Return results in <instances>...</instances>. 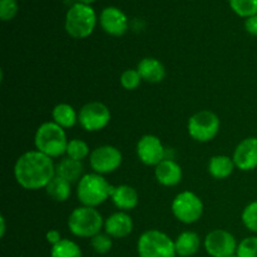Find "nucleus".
Instances as JSON below:
<instances>
[{
  "mask_svg": "<svg viewBox=\"0 0 257 257\" xmlns=\"http://www.w3.org/2000/svg\"><path fill=\"white\" fill-rule=\"evenodd\" d=\"M55 176V163L53 158L39 151L23 153L14 165V178L18 185L28 191L42 190Z\"/></svg>",
  "mask_w": 257,
  "mask_h": 257,
  "instance_id": "f257e3e1",
  "label": "nucleus"
},
{
  "mask_svg": "<svg viewBox=\"0 0 257 257\" xmlns=\"http://www.w3.org/2000/svg\"><path fill=\"white\" fill-rule=\"evenodd\" d=\"M68 142L69 140H68L64 128L58 125L53 120L42 123L35 131V150L53 160L65 156Z\"/></svg>",
  "mask_w": 257,
  "mask_h": 257,
  "instance_id": "f03ea898",
  "label": "nucleus"
},
{
  "mask_svg": "<svg viewBox=\"0 0 257 257\" xmlns=\"http://www.w3.org/2000/svg\"><path fill=\"white\" fill-rule=\"evenodd\" d=\"M113 186L105 180L104 176L95 172L85 173L77 183V198L82 206L97 208L107 202L112 196Z\"/></svg>",
  "mask_w": 257,
  "mask_h": 257,
  "instance_id": "7ed1b4c3",
  "label": "nucleus"
},
{
  "mask_svg": "<svg viewBox=\"0 0 257 257\" xmlns=\"http://www.w3.org/2000/svg\"><path fill=\"white\" fill-rule=\"evenodd\" d=\"M67 225L75 237L92 238L104 227V218L97 208L79 206L70 212Z\"/></svg>",
  "mask_w": 257,
  "mask_h": 257,
  "instance_id": "20e7f679",
  "label": "nucleus"
},
{
  "mask_svg": "<svg viewBox=\"0 0 257 257\" xmlns=\"http://www.w3.org/2000/svg\"><path fill=\"white\" fill-rule=\"evenodd\" d=\"M97 25V14L90 5L75 3L65 14L64 28L68 35L74 39H85Z\"/></svg>",
  "mask_w": 257,
  "mask_h": 257,
  "instance_id": "39448f33",
  "label": "nucleus"
},
{
  "mask_svg": "<svg viewBox=\"0 0 257 257\" xmlns=\"http://www.w3.org/2000/svg\"><path fill=\"white\" fill-rule=\"evenodd\" d=\"M138 257H176L175 241L161 230H147L137 241Z\"/></svg>",
  "mask_w": 257,
  "mask_h": 257,
  "instance_id": "423d86ee",
  "label": "nucleus"
},
{
  "mask_svg": "<svg viewBox=\"0 0 257 257\" xmlns=\"http://www.w3.org/2000/svg\"><path fill=\"white\" fill-rule=\"evenodd\" d=\"M171 211L177 221L185 225H193L201 220L205 211L200 196L192 191H182L177 193L171 203Z\"/></svg>",
  "mask_w": 257,
  "mask_h": 257,
  "instance_id": "0eeeda50",
  "label": "nucleus"
},
{
  "mask_svg": "<svg viewBox=\"0 0 257 257\" xmlns=\"http://www.w3.org/2000/svg\"><path fill=\"white\" fill-rule=\"evenodd\" d=\"M221 128V120L212 110L203 109L195 113L187 122V132L193 141L207 143L215 140Z\"/></svg>",
  "mask_w": 257,
  "mask_h": 257,
  "instance_id": "6e6552de",
  "label": "nucleus"
},
{
  "mask_svg": "<svg viewBox=\"0 0 257 257\" xmlns=\"http://www.w3.org/2000/svg\"><path fill=\"white\" fill-rule=\"evenodd\" d=\"M110 110L104 103H85L78 112V123L87 132H99L110 122Z\"/></svg>",
  "mask_w": 257,
  "mask_h": 257,
  "instance_id": "1a4fd4ad",
  "label": "nucleus"
},
{
  "mask_svg": "<svg viewBox=\"0 0 257 257\" xmlns=\"http://www.w3.org/2000/svg\"><path fill=\"white\" fill-rule=\"evenodd\" d=\"M89 166L93 172L98 175H110L120 167L123 155L117 147L110 145L99 146L90 152Z\"/></svg>",
  "mask_w": 257,
  "mask_h": 257,
  "instance_id": "9d476101",
  "label": "nucleus"
},
{
  "mask_svg": "<svg viewBox=\"0 0 257 257\" xmlns=\"http://www.w3.org/2000/svg\"><path fill=\"white\" fill-rule=\"evenodd\" d=\"M203 246L211 257H230L236 255L238 242L230 231L216 228L206 235Z\"/></svg>",
  "mask_w": 257,
  "mask_h": 257,
  "instance_id": "9b49d317",
  "label": "nucleus"
},
{
  "mask_svg": "<svg viewBox=\"0 0 257 257\" xmlns=\"http://www.w3.org/2000/svg\"><path fill=\"white\" fill-rule=\"evenodd\" d=\"M136 153L141 163L148 167H156L167 158V151L162 141L155 135H145L138 140Z\"/></svg>",
  "mask_w": 257,
  "mask_h": 257,
  "instance_id": "f8f14e48",
  "label": "nucleus"
},
{
  "mask_svg": "<svg viewBox=\"0 0 257 257\" xmlns=\"http://www.w3.org/2000/svg\"><path fill=\"white\" fill-rule=\"evenodd\" d=\"M232 160L237 170L250 172L257 168V137H247L241 141L233 151Z\"/></svg>",
  "mask_w": 257,
  "mask_h": 257,
  "instance_id": "ddd939ff",
  "label": "nucleus"
},
{
  "mask_svg": "<svg viewBox=\"0 0 257 257\" xmlns=\"http://www.w3.org/2000/svg\"><path fill=\"white\" fill-rule=\"evenodd\" d=\"M102 29L112 37H122L128 30V18L124 12L115 7H107L102 10L99 17Z\"/></svg>",
  "mask_w": 257,
  "mask_h": 257,
  "instance_id": "4468645a",
  "label": "nucleus"
},
{
  "mask_svg": "<svg viewBox=\"0 0 257 257\" xmlns=\"http://www.w3.org/2000/svg\"><path fill=\"white\" fill-rule=\"evenodd\" d=\"M133 220L124 211H117L104 220V232L112 238H124L133 231Z\"/></svg>",
  "mask_w": 257,
  "mask_h": 257,
  "instance_id": "2eb2a0df",
  "label": "nucleus"
},
{
  "mask_svg": "<svg viewBox=\"0 0 257 257\" xmlns=\"http://www.w3.org/2000/svg\"><path fill=\"white\" fill-rule=\"evenodd\" d=\"M155 177L161 186L175 187L182 181V167L173 158H166L155 167Z\"/></svg>",
  "mask_w": 257,
  "mask_h": 257,
  "instance_id": "dca6fc26",
  "label": "nucleus"
},
{
  "mask_svg": "<svg viewBox=\"0 0 257 257\" xmlns=\"http://www.w3.org/2000/svg\"><path fill=\"white\" fill-rule=\"evenodd\" d=\"M110 200L118 210L128 212L137 207L140 202V196H138L137 190L132 186L119 185L113 187Z\"/></svg>",
  "mask_w": 257,
  "mask_h": 257,
  "instance_id": "f3484780",
  "label": "nucleus"
},
{
  "mask_svg": "<svg viewBox=\"0 0 257 257\" xmlns=\"http://www.w3.org/2000/svg\"><path fill=\"white\" fill-rule=\"evenodd\" d=\"M136 69L140 73L141 78L143 82L156 84L161 83L166 78V68L161 60L157 58L147 57L141 59V62L137 64Z\"/></svg>",
  "mask_w": 257,
  "mask_h": 257,
  "instance_id": "a211bd4d",
  "label": "nucleus"
},
{
  "mask_svg": "<svg viewBox=\"0 0 257 257\" xmlns=\"http://www.w3.org/2000/svg\"><path fill=\"white\" fill-rule=\"evenodd\" d=\"M55 175L64 178L68 182L78 183L80 178L85 175L84 165L82 161L73 160L69 157H62L58 163H55Z\"/></svg>",
  "mask_w": 257,
  "mask_h": 257,
  "instance_id": "6ab92c4d",
  "label": "nucleus"
},
{
  "mask_svg": "<svg viewBox=\"0 0 257 257\" xmlns=\"http://www.w3.org/2000/svg\"><path fill=\"white\" fill-rule=\"evenodd\" d=\"M176 253L180 257H191L198 252L201 247V238L193 231H183L175 240Z\"/></svg>",
  "mask_w": 257,
  "mask_h": 257,
  "instance_id": "aec40b11",
  "label": "nucleus"
},
{
  "mask_svg": "<svg viewBox=\"0 0 257 257\" xmlns=\"http://www.w3.org/2000/svg\"><path fill=\"white\" fill-rule=\"evenodd\" d=\"M236 166L232 157L226 155H216L208 161V173L216 180H226L235 171Z\"/></svg>",
  "mask_w": 257,
  "mask_h": 257,
  "instance_id": "412c9836",
  "label": "nucleus"
},
{
  "mask_svg": "<svg viewBox=\"0 0 257 257\" xmlns=\"http://www.w3.org/2000/svg\"><path fill=\"white\" fill-rule=\"evenodd\" d=\"M52 119L64 130H69L78 123V112L68 103H59L53 108Z\"/></svg>",
  "mask_w": 257,
  "mask_h": 257,
  "instance_id": "4be33fe9",
  "label": "nucleus"
},
{
  "mask_svg": "<svg viewBox=\"0 0 257 257\" xmlns=\"http://www.w3.org/2000/svg\"><path fill=\"white\" fill-rule=\"evenodd\" d=\"M45 192L55 202H65L72 195V183L55 175L45 187Z\"/></svg>",
  "mask_w": 257,
  "mask_h": 257,
  "instance_id": "5701e85b",
  "label": "nucleus"
},
{
  "mask_svg": "<svg viewBox=\"0 0 257 257\" xmlns=\"http://www.w3.org/2000/svg\"><path fill=\"white\" fill-rule=\"evenodd\" d=\"M50 257H83L80 246L69 238H62L50 248Z\"/></svg>",
  "mask_w": 257,
  "mask_h": 257,
  "instance_id": "b1692460",
  "label": "nucleus"
},
{
  "mask_svg": "<svg viewBox=\"0 0 257 257\" xmlns=\"http://www.w3.org/2000/svg\"><path fill=\"white\" fill-rule=\"evenodd\" d=\"M90 152L92 151H90L87 142H84L83 140H79V138H73V140H69V142H68L65 156L69 158H73V160L82 161L83 162V160L89 158Z\"/></svg>",
  "mask_w": 257,
  "mask_h": 257,
  "instance_id": "393cba45",
  "label": "nucleus"
},
{
  "mask_svg": "<svg viewBox=\"0 0 257 257\" xmlns=\"http://www.w3.org/2000/svg\"><path fill=\"white\" fill-rule=\"evenodd\" d=\"M228 4L235 14L245 19L257 14V0H228Z\"/></svg>",
  "mask_w": 257,
  "mask_h": 257,
  "instance_id": "a878e982",
  "label": "nucleus"
},
{
  "mask_svg": "<svg viewBox=\"0 0 257 257\" xmlns=\"http://www.w3.org/2000/svg\"><path fill=\"white\" fill-rule=\"evenodd\" d=\"M241 221L250 232L257 235V200L248 203L241 213Z\"/></svg>",
  "mask_w": 257,
  "mask_h": 257,
  "instance_id": "bb28decb",
  "label": "nucleus"
},
{
  "mask_svg": "<svg viewBox=\"0 0 257 257\" xmlns=\"http://www.w3.org/2000/svg\"><path fill=\"white\" fill-rule=\"evenodd\" d=\"M90 246L99 255H105L113 246V238L105 232H99L90 238Z\"/></svg>",
  "mask_w": 257,
  "mask_h": 257,
  "instance_id": "cd10ccee",
  "label": "nucleus"
},
{
  "mask_svg": "<svg viewBox=\"0 0 257 257\" xmlns=\"http://www.w3.org/2000/svg\"><path fill=\"white\" fill-rule=\"evenodd\" d=\"M119 82L125 90H136L141 85L142 78L137 69H125L120 74Z\"/></svg>",
  "mask_w": 257,
  "mask_h": 257,
  "instance_id": "c85d7f7f",
  "label": "nucleus"
},
{
  "mask_svg": "<svg viewBox=\"0 0 257 257\" xmlns=\"http://www.w3.org/2000/svg\"><path fill=\"white\" fill-rule=\"evenodd\" d=\"M237 257H257V236H250L238 242Z\"/></svg>",
  "mask_w": 257,
  "mask_h": 257,
  "instance_id": "c756f323",
  "label": "nucleus"
},
{
  "mask_svg": "<svg viewBox=\"0 0 257 257\" xmlns=\"http://www.w3.org/2000/svg\"><path fill=\"white\" fill-rule=\"evenodd\" d=\"M19 5L17 0H0V18L3 22L14 19L18 14Z\"/></svg>",
  "mask_w": 257,
  "mask_h": 257,
  "instance_id": "7c9ffc66",
  "label": "nucleus"
},
{
  "mask_svg": "<svg viewBox=\"0 0 257 257\" xmlns=\"http://www.w3.org/2000/svg\"><path fill=\"white\" fill-rule=\"evenodd\" d=\"M245 29L250 35L257 37V14L245 20Z\"/></svg>",
  "mask_w": 257,
  "mask_h": 257,
  "instance_id": "2f4dec72",
  "label": "nucleus"
},
{
  "mask_svg": "<svg viewBox=\"0 0 257 257\" xmlns=\"http://www.w3.org/2000/svg\"><path fill=\"white\" fill-rule=\"evenodd\" d=\"M45 240H47L48 243L54 246L62 240V235H60V232L58 230H49L45 233Z\"/></svg>",
  "mask_w": 257,
  "mask_h": 257,
  "instance_id": "473e14b6",
  "label": "nucleus"
},
{
  "mask_svg": "<svg viewBox=\"0 0 257 257\" xmlns=\"http://www.w3.org/2000/svg\"><path fill=\"white\" fill-rule=\"evenodd\" d=\"M5 231H7V222H5L4 216H0V237H4Z\"/></svg>",
  "mask_w": 257,
  "mask_h": 257,
  "instance_id": "72a5a7b5",
  "label": "nucleus"
},
{
  "mask_svg": "<svg viewBox=\"0 0 257 257\" xmlns=\"http://www.w3.org/2000/svg\"><path fill=\"white\" fill-rule=\"evenodd\" d=\"M94 2L95 0H78V3H82V4H87V5H90Z\"/></svg>",
  "mask_w": 257,
  "mask_h": 257,
  "instance_id": "f704fd0d",
  "label": "nucleus"
},
{
  "mask_svg": "<svg viewBox=\"0 0 257 257\" xmlns=\"http://www.w3.org/2000/svg\"><path fill=\"white\" fill-rule=\"evenodd\" d=\"M230 257H237V255H232V256H230Z\"/></svg>",
  "mask_w": 257,
  "mask_h": 257,
  "instance_id": "c9c22d12",
  "label": "nucleus"
}]
</instances>
